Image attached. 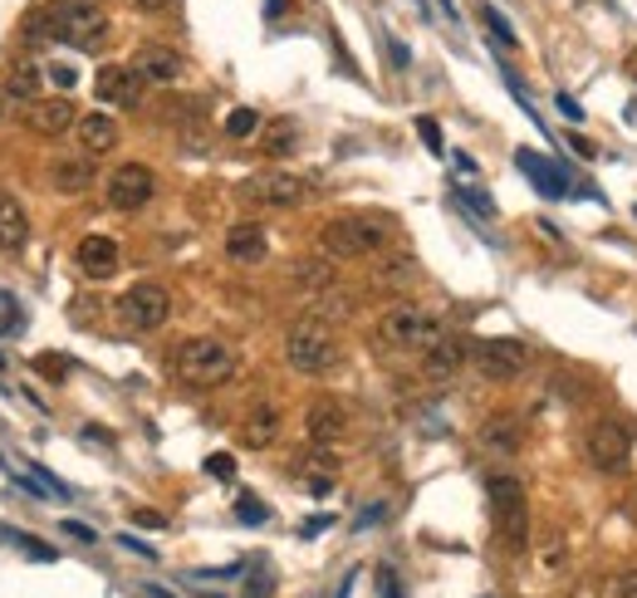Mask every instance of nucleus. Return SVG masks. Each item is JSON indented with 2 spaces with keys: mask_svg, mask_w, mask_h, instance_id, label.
<instances>
[{
  "mask_svg": "<svg viewBox=\"0 0 637 598\" xmlns=\"http://www.w3.org/2000/svg\"><path fill=\"white\" fill-rule=\"evenodd\" d=\"M173 374L187 382V388H221V382L236 378V348L221 344V338H187L173 354Z\"/></svg>",
  "mask_w": 637,
  "mask_h": 598,
  "instance_id": "1",
  "label": "nucleus"
},
{
  "mask_svg": "<svg viewBox=\"0 0 637 598\" xmlns=\"http://www.w3.org/2000/svg\"><path fill=\"white\" fill-rule=\"evenodd\" d=\"M318 251L328 261H368V255L388 251V225L373 217H334L318 231Z\"/></svg>",
  "mask_w": 637,
  "mask_h": 598,
  "instance_id": "2",
  "label": "nucleus"
},
{
  "mask_svg": "<svg viewBox=\"0 0 637 598\" xmlns=\"http://www.w3.org/2000/svg\"><path fill=\"white\" fill-rule=\"evenodd\" d=\"M378 334H383V344L403 348V354H427L431 344H441V338H447V324H441L437 314L417 310V304H393V310L383 314Z\"/></svg>",
  "mask_w": 637,
  "mask_h": 598,
  "instance_id": "3",
  "label": "nucleus"
},
{
  "mask_svg": "<svg viewBox=\"0 0 637 598\" xmlns=\"http://www.w3.org/2000/svg\"><path fill=\"white\" fill-rule=\"evenodd\" d=\"M284 358H290V368L294 374H328V368L338 364V338L328 324H318V319H300L290 334H284Z\"/></svg>",
  "mask_w": 637,
  "mask_h": 598,
  "instance_id": "4",
  "label": "nucleus"
},
{
  "mask_svg": "<svg viewBox=\"0 0 637 598\" xmlns=\"http://www.w3.org/2000/svg\"><path fill=\"white\" fill-rule=\"evenodd\" d=\"M491 525L510 545V555L530 545V495L515 476H491Z\"/></svg>",
  "mask_w": 637,
  "mask_h": 598,
  "instance_id": "5",
  "label": "nucleus"
},
{
  "mask_svg": "<svg viewBox=\"0 0 637 598\" xmlns=\"http://www.w3.org/2000/svg\"><path fill=\"white\" fill-rule=\"evenodd\" d=\"M314 182L300 172H280V167H270V172H255L250 182L241 187V197L250 207H270V211H290V207H304L310 201Z\"/></svg>",
  "mask_w": 637,
  "mask_h": 598,
  "instance_id": "6",
  "label": "nucleus"
},
{
  "mask_svg": "<svg viewBox=\"0 0 637 598\" xmlns=\"http://www.w3.org/2000/svg\"><path fill=\"white\" fill-rule=\"evenodd\" d=\"M54 25H60V40L74 44V50H98L108 35V15L98 0H60L54 6Z\"/></svg>",
  "mask_w": 637,
  "mask_h": 598,
  "instance_id": "7",
  "label": "nucleus"
},
{
  "mask_svg": "<svg viewBox=\"0 0 637 598\" xmlns=\"http://www.w3.org/2000/svg\"><path fill=\"white\" fill-rule=\"evenodd\" d=\"M167 314H173V295H167L163 285H153V280L123 290V300H118V319H123V329H133V334L163 329Z\"/></svg>",
  "mask_w": 637,
  "mask_h": 598,
  "instance_id": "8",
  "label": "nucleus"
},
{
  "mask_svg": "<svg viewBox=\"0 0 637 598\" xmlns=\"http://www.w3.org/2000/svg\"><path fill=\"white\" fill-rule=\"evenodd\" d=\"M584 451L598 471H623L633 457V432L623 422H613V417H598V422L584 432Z\"/></svg>",
  "mask_w": 637,
  "mask_h": 598,
  "instance_id": "9",
  "label": "nucleus"
},
{
  "mask_svg": "<svg viewBox=\"0 0 637 598\" xmlns=\"http://www.w3.org/2000/svg\"><path fill=\"white\" fill-rule=\"evenodd\" d=\"M471 364L481 368V378L510 382V378L525 374L530 354H525V344H520V338H481V344H471Z\"/></svg>",
  "mask_w": 637,
  "mask_h": 598,
  "instance_id": "10",
  "label": "nucleus"
},
{
  "mask_svg": "<svg viewBox=\"0 0 637 598\" xmlns=\"http://www.w3.org/2000/svg\"><path fill=\"white\" fill-rule=\"evenodd\" d=\"M108 207L113 211H143L147 201H153V191H157V177L147 172L143 162H123L118 172L108 177Z\"/></svg>",
  "mask_w": 637,
  "mask_h": 598,
  "instance_id": "11",
  "label": "nucleus"
},
{
  "mask_svg": "<svg viewBox=\"0 0 637 598\" xmlns=\"http://www.w3.org/2000/svg\"><path fill=\"white\" fill-rule=\"evenodd\" d=\"M128 70L138 74L143 84L167 88V84H177V78H181V54H177V50H167V44H143V50L133 54Z\"/></svg>",
  "mask_w": 637,
  "mask_h": 598,
  "instance_id": "12",
  "label": "nucleus"
},
{
  "mask_svg": "<svg viewBox=\"0 0 637 598\" xmlns=\"http://www.w3.org/2000/svg\"><path fill=\"white\" fill-rule=\"evenodd\" d=\"M94 94L98 104H118V108H133L143 98V78L128 70V64H104L94 74Z\"/></svg>",
  "mask_w": 637,
  "mask_h": 598,
  "instance_id": "13",
  "label": "nucleus"
},
{
  "mask_svg": "<svg viewBox=\"0 0 637 598\" xmlns=\"http://www.w3.org/2000/svg\"><path fill=\"white\" fill-rule=\"evenodd\" d=\"M74 123H79V113L70 98H35V104H25V128L40 133V138H60Z\"/></svg>",
  "mask_w": 637,
  "mask_h": 598,
  "instance_id": "14",
  "label": "nucleus"
},
{
  "mask_svg": "<svg viewBox=\"0 0 637 598\" xmlns=\"http://www.w3.org/2000/svg\"><path fill=\"white\" fill-rule=\"evenodd\" d=\"M515 162H520V172H525L530 182H534V191H540V197H554V201L568 197V172H564V167H554L544 153L520 148V153H515Z\"/></svg>",
  "mask_w": 637,
  "mask_h": 598,
  "instance_id": "15",
  "label": "nucleus"
},
{
  "mask_svg": "<svg viewBox=\"0 0 637 598\" xmlns=\"http://www.w3.org/2000/svg\"><path fill=\"white\" fill-rule=\"evenodd\" d=\"M74 261H79V270H84L88 280L118 275V241H113V235H84L79 251H74Z\"/></svg>",
  "mask_w": 637,
  "mask_h": 598,
  "instance_id": "16",
  "label": "nucleus"
},
{
  "mask_svg": "<svg viewBox=\"0 0 637 598\" xmlns=\"http://www.w3.org/2000/svg\"><path fill=\"white\" fill-rule=\"evenodd\" d=\"M304 432H310V442L314 447H334L338 437L348 432V412L338 408V402H328V398H318L310 412H304Z\"/></svg>",
  "mask_w": 637,
  "mask_h": 598,
  "instance_id": "17",
  "label": "nucleus"
},
{
  "mask_svg": "<svg viewBox=\"0 0 637 598\" xmlns=\"http://www.w3.org/2000/svg\"><path fill=\"white\" fill-rule=\"evenodd\" d=\"M74 133H79V143H84V153H94V157H104V153L118 148V123H113L104 108H94V113H79Z\"/></svg>",
  "mask_w": 637,
  "mask_h": 598,
  "instance_id": "18",
  "label": "nucleus"
},
{
  "mask_svg": "<svg viewBox=\"0 0 637 598\" xmlns=\"http://www.w3.org/2000/svg\"><path fill=\"white\" fill-rule=\"evenodd\" d=\"M265 251H270V241H265V231H260L255 221H241V225H231V231H226V255H231L236 265L265 261Z\"/></svg>",
  "mask_w": 637,
  "mask_h": 598,
  "instance_id": "19",
  "label": "nucleus"
},
{
  "mask_svg": "<svg viewBox=\"0 0 637 598\" xmlns=\"http://www.w3.org/2000/svg\"><path fill=\"white\" fill-rule=\"evenodd\" d=\"M481 447L500 451V457H515L525 447V432H520V417L515 412H495L481 422Z\"/></svg>",
  "mask_w": 637,
  "mask_h": 598,
  "instance_id": "20",
  "label": "nucleus"
},
{
  "mask_svg": "<svg viewBox=\"0 0 637 598\" xmlns=\"http://www.w3.org/2000/svg\"><path fill=\"white\" fill-rule=\"evenodd\" d=\"M50 182H54V191H64V197L88 191L94 187V157H54Z\"/></svg>",
  "mask_w": 637,
  "mask_h": 598,
  "instance_id": "21",
  "label": "nucleus"
},
{
  "mask_svg": "<svg viewBox=\"0 0 637 598\" xmlns=\"http://www.w3.org/2000/svg\"><path fill=\"white\" fill-rule=\"evenodd\" d=\"M30 241V217L10 191H0V251H20Z\"/></svg>",
  "mask_w": 637,
  "mask_h": 598,
  "instance_id": "22",
  "label": "nucleus"
},
{
  "mask_svg": "<svg viewBox=\"0 0 637 598\" xmlns=\"http://www.w3.org/2000/svg\"><path fill=\"white\" fill-rule=\"evenodd\" d=\"M280 437V408H270V402H260V408H250L246 427H241V442L250 451H265L270 442Z\"/></svg>",
  "mask_w": 637,
  "mask_h": 598,
  "instance_id": "23",
  "label": "nucleus"
},
{
  "mask_svg": "<svg viewBox=\"0 0 637 598\" xmlns=\"http://www.w3.org/2000/svg\"><path fill=\"white\" fill-rule=\"evenodd\" d=\"M294 471L304 476V491H310V495L334 491V457H328V447H314L304 461H294Z\"/></svg>",
  "mask_w": 637,
  "mask_h": 598,
  "instance_id": "24",
  "label": "nucleus"
},
{
  "mask_svg": "<svg viewBox=\"0 0 637 598\" xmlns=\"http://www.w3.org/2000/svg\"><path fill=\"white\" fill-rule=\"evenodd\" d=\"M40 84H44V70L35 60H15L6 74V98H15V104H35L40 98Z\"/></svg>",
  "mask_w": 637,
  "mask_h": 598,
  "instance_id": "25",
  "label": "nucleus"
},
{
  "mask_svg": "<svg viewBox=\"0 0 637 598\" xmlns=\"http://www.w3.org/2000/svg\"><path fill=\"white\" fill-rule=\"evenodd\" d=\"M466 358H471V354H466V344H461L457 334H447L441 344H431V348H427L422 368H427L431 378H451V374H457V368L466 364Z\"/></svg>",
  "mask_w": 637,
  "mask_h": 598,
  "instance_id": "26",
  "label": "nucleus"
},
{
  "mask_svg": "<svg viewBox=\"0 0 637 598\" xmlns=\"http://www.w3.org/2000/svg\"><path fill=\"white\" fill-rule=\"evenodd\" d=\"M260 148H265V157H284L300 148V123L294 118H275L265 133H260Z\"/></svg>",
  "mask_w": 637,
  "mask_h": 598,
  "instance_id": "27",
  "label": "nucleus"
},
{
  "mask_svg": "<svg viewBox=\"0 0 637 598\" xmlns=\"http://www.w3.org/2000/svg\"><path fill=\"white\" fill-rule=\"evenodd\" d=\"M60 40V25H54V6H40V10H30L25 15V44H54Z\"/></svg>",
  "mask_w": 637,
  "mask_h": 598,
  "instance_id": "28",
  "label": "nucleus"
},
{
  "mask_svg": "<svg viewBox=\"0 0 637 598\" xmlns=\"http://www.w3.org/2000/svg\"><path fill=\"white\" fill-rule=\"evenodd\" d=\"M481 20H485V30L495 35V44L500 50H520V35H515V25H510L505 15H500L495 6H481Z\"/></svg>",
  "mask_w": 637,
  "mask_h": 598,
  "instance_id": "29",
  "label": "nucleus"
},
{
  "mask_svg": "<svg viewBox=\"0 0 637 598\" xmlns=\"http://www.w3.org/2000/svg\"><path fill=\"white\" fill-rule=\"evenodd\" d=\"M0 539H10V545H20V549H25L30 559H40V564H54V559H60V555H54L50 545H44V539L25 535V529H0Z\"/></svg>",
  "mask_w": 637,
  "mask_h": 598,
  "instance_id": "30",
  "label": "nucleus"
},
{
  "mask_svg": "<svg viewBox=\"0 0 637 598\" xmlns=\"http://www.w3.org/2000/svg\"><path fill=\"white\" fill-rule=\"evenodd\" d=\"M25 310H20L10 295H0V338H10V334H25Z\"/></svg>",
  "mask_w": 637,
  "mask_h": 598,
  "instance_id": "31",
  "label": "nucleus"
},
{
  "mask_svg": "<svg viewBox=\"0 0 637 598\" xmlns=\"http://www.w3.org/2000/svg\"><path fill=\"white\" fill-rule=\"evenodd\" d=\"M250 133H260V113L255 108H236L231 118H226V138H250Z\"/></svg>",
  "mask_w": 637,
  "mask_h": 598,
  "instance_id": "32",
  "label": "nucleus"
},
{
  "mask_svg": "<svg viewBox=\"0 0 637 598\" xmlns=\"http://www.w3.org/2000/svg\"><path fill=\"white\" fill-rule=\"evenodd\" d=\"M236 521H241V525H265L270 505L260 501V495H241V501H236Z\"/></svg>",
  "mask_w": 637,
  "mask_h": 598,
  "instance_id": "33",
  "label": "nucleus"
},
{
  "mask_svg": "<svg viewBox=\"0 0 637 598\" xmlns=\"http://www.w3.org/2000/svg\"><path fill=\"white\" fill-rule=\"evenodd\" d=\"M35 374L60 382V378H70V374H74V364H70L64 354H40V358H35Z\"/></svg>",
  "mask_w": 637,
  "mask_h": 598,
  "instance_id": "34",
  "label": "nucleus"
},
{
  "mask_svg": "<svg viewBox=\"0 0 637 598\" xmlns=\"http://www.w3.org/2000/svg\"><path fill=\"white\" fill-rule=\"evenodd\" d=\"M457 201H461V207H471L476 217H485V221L495 217V201L485 197V191H476V187H457Z\"/></svg>",
  "mask_w": 637,
  "mask_h": 598,
  "instance_id": "35",
  "label": "nucleus"
},
{
  "mask_svg": "<svg viewBox=\"0 0 637 598\" xmlns=\"http://www.w3.org/2000/svg\"><path fill=\"white\" fill-rule=\"evenodd\" d=\"M413 275H417V265H413V261H393L388 270H383V285H388V290L413 285Z\"/></svg>",
  "mask_w": 637,
  "mask_h": 598,
  "instance_id": "36",
  "label": "nucleus"
},
{
  "mask_svg": "<svg viewBox=\"0 0 637 598\" xmlns=\"http://www.w3.org/2000/svg\"><path fill=\"white\" fill-rule=\"evenodd\" d=\"M207 471L216 481H236V457L231 451H216V457H207Z\"/></svg>",
  "mask_w": 637,
  "mask_h": 598,
  "instance_id": "37",
  "label": "nucleus"
},
{
  "mask_svg": "<svg viewBox=\"0 0 637 598\" xmlns=\"http://www.w3.org/2000/svg\"><path fill=\"white\" fill-rule=\"evenodd\" d=\"M44 78H50V84H60V88H64V94H70V88L79 84L74 64H50V70H44Z\"/></svg>",
  "mask_w": 637,
  "mask_h": 598,
  "instance_id": "38",
  "label": "nucleus"
},
{
  "mask_svg": "<svg viewBox=\"0 0 637 598\" xmlns=\"http://www.w3.org/2000/svg\"><path fill=\"white\" fill-rule=\"evenodd\" d=\"M417 133H422V143H427V148L431 153H447V148H441V128H437V118H417Z\"/></svg>",
  "mask_w": 637,
  "mask_h": 598,
  "instance_id": "39",
  "label": "nucleus"
},
{
  "mask_svg": "<svg viewBox=\"0 0 637 598\" xmlns=\"http://www.w3.org/2000/svg\"><path fill=\"white\" fill-rule=\"evenodd\" d=\"M613 594H618V598H637V569L618 574V579H613Z\"/></svg>",
  "mask_w": 637,
  "mask_h": 598,
  "instance_id": "40",
  "label": "nucleus"
},
{
  "mask_svg": "<svg viewBox=\"0 0 637 598\" xmlns=\"http://www.w3.org/2000/svg\"><path fill=\"white\" fill-rule=\"evenodd\" d=\"M383 40H388V60L397 64V70H407V64H413V54H407V44H403V40H393V35H383Z\"/></svg>",
  "mask_w": 637,
  "mask_h": 598,
  "instance_id": "41",
  "label": "nucleus"
},
{
  "mask_svg": "<svg viewBox=\"0 0 637 598\" xmlns=\"http://www.w3.org/2000/svg\"><path fill=\"white\" fill-rule=\"evenodd\" d=\"M118 549H128V555H143V559H157V549L143 545V539H133V535H118Z\"/></svg>",
  "mask_w": 637,
  "mask_h": 598,
  "instance_id": "42",
  "label": "nucleus"
},
{
  "mask_svg": "<svg viewBox=\"0 0 637 598\" xmlns=\"http://www.w3.org/2000/svg\"><path fill=\"white\" fill-rule=\"evenodd\" d=\"M378 594H383V598H403V589H397V574H393V569H378Z\"/></svg>",
  "mask_w": 637,
  "mask_h": 598,
  "instance_id": "43",
  "label": "nucleus"
},
{
  "mask_svg": "<svg viewBox=\"0 0 637 598\" xmlns=\"http://www.w3.org/2000/svg\"><path fill=\"white\" fill-rule=\"evenodd\" d=\"M133 521H138L143 529H163L167 515H157V511H147V505H143V511H133Z\"/></svg>",
  "mask_w": 637,
  "mask_h": 598,
  "instance_id": "44",
  "label": "nucleus"
},
{
  "mask_svg": "<svg viewBox=\"0 0 637 598\" xmlns=\"http://www.w3.org/2000/svg\"><path fill=\"white\" fill-rule=\"evenodd\" d=\"M383 511H388V505H363V515H358V521H354V525H358V529L378 525V521H383Z\"/></svg>",
  "mask_w": 637,
  "mask_h": 598,
  "instance_id": "45",
  "label": "nucleus"
},
{
  "mask_svg": "<svg viewBox=\"0 0 637 598\" xmlns=\"http://www.w3.org/2000/svg\"><path fill=\"white\" fill-rule=\"evenodd\" d=\"M64 535H74V539H84V545H94V529H88V525H79V521H64Z\"/></svg>",
  "mask_w": 637,
  "mask_h": 598,
  "instance_id": "46",
  "label": "nucleus"
},
{
  "mask_svg": "<svg viewBox=\"0 0 637 598\" xmlns=\"http://www.w3.org/2000/svg\"><path fill=\"white\" fill-rule=\"evenodd\" d=\"M554 104H560V113H564V118H574V123L584 118V108H578V104H574V98H568V94H560V98H554Z\"/></svg>",
  "mask_w": 637,
  "mask_h": 598,
  "instance_id": "47",
  "label": "nucleus"
},
{
  "mask_svg": "<svg viewBox=\"0 0 637 598\" xmlns=\"http://www.w3.org/2000/svg\"><path fill=\"white\" fill-rule=\"evenodd\" d=\"M138 594H143V598H173V594H167V589H163V584H143V589H138Z\"/></svg>",
  "mask_w": 637,
  "mask_h": 598,
  "instance_id": "48",
  "label": "nucleus"
},
{
  "mask_svg": "<svg viewBox=\"0 0 637 598\" xmlns=\"http://www.w3.org/2000/svg\"><path fill=\"white\" fill-rule=\"evenodd\" d=\"M133 6H138V10H167L173 0H133Z\"/></svg>",
  "mask_w": 637,
  "mask_h": 598,
  "instance_id": "49",
  "label": "nucleus"
},
{
  "mask_svg": "<svg viewBox=\"0 0 637 598\" xmlns=\"http://www.w3.org/2000/svg\"><path fill=\"white\" fill-rule=\"evenodd\" d=\"M280 10H284V0H270V15H280Z\"/></svg>",
  "mask_w": 637,
  "mask_h": 598,
  "instance_id": "50",
  "label": "nucleus"
},
{
  "mask_svg": "<svg viewBox=\"0 0 637 598\" xmlns=\"http://www.w3.org/2000/svg\"><path fill=\"white\" fill-rule=\"evenodd\" d=\"M0 118H6V88H0Z\"/></svg>",
  "mask_w": 637,
  "mask_h": 598,
  "instance_id": "51",
  "label": "nucleus"
}]
</instances>
